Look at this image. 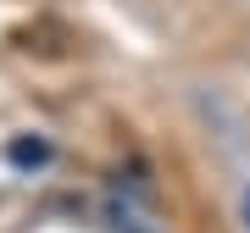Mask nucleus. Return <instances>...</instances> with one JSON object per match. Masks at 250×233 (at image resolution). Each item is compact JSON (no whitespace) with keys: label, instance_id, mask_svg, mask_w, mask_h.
Masks as SVG:
<instances>
[{"label":"nucleus","instance_id":"f257e3e1","mask_svg":"<svg viewBox=\"0 0 250 233\" xmlns=\"http://www.w3.org/2000/svg\"><path fill=\"white\" fill-rule=\"evenodd\" d=\"M11 161H17V167H45L50 161V144L45 139H17V144H11Z\"/></svg>","mask_w":250,"mask_h":233},{"label":"nucleus","instance_id":"f03ea898","mask_svg":"<svg viewBox=\"0 0 250 233\" xmlns=\"http://www.w3.org/2000/svg\"><path fill=\"white\" fill-rule=\"evenodd\" d=\"M245 211H250V194H245Z\"/></svg>","mask_w":250,"mask_h":233}]
</instances>
